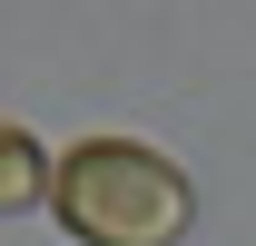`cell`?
<instances>
[{
  "label": "cell",
  "mask_w": 256,
  "mask_h": 246,
  "mask_svg": "<svg viewBox=\"0 0 256 246\" xmlns=\"http://www.w3.org/2000/svg\"><path fill=\"white\" fill-rule=\"evenodd\" d=\"M50 207L79 246H178L197 216V187L148 138H79L50 168Z\"/></svg>",
  "instance_id": "1"
},
{
  "label": "cell",
  "mask_w": 256,
  "mask_h": 246,
  "mask_svg": "<svg viewBox=\"0 0 256 246\" xmlns=\"http://www.w3.org/2000/svg\"><path fill=\"white\" fill-rule=\"evenodd\" d=\"M40 197H50V158H40L30 128H10V118H0V216L40 207Z\"/></svg>",
  "instance_id": "2"
}]
</instances>
